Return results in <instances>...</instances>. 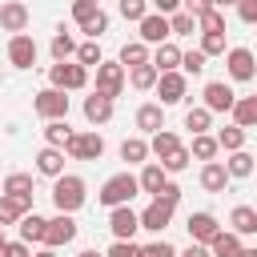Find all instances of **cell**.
<instances>
[{"mask_svg":"<svg viewBox=\"0 0 257 257\" xmlns=\"http://www.w3.org/2000/svg\"><path fill=\"white\" fill-rule=\"evenodd\" d=\"M209 68V56L201 52V48H189V52H181V72L185 76H201Z\"/></svg>","mask_w":257,"mask_h":257,"instance_id":"cell-40","label":"cell"},{"mask_svg":"<svg viewBox=\"0 0 257 257\" xmlns=\"http://www.w3.org/2000/svg\"><path fill=\"white\" fill-rule=\"evenodd\" d=\"M32 108H36V116H44V120H60V116H68V96L48 84V88H40V92L32 96Z\"/></svg>","mask_w":257,"mask_h":257,"instance_id":"cell-8","label":"cell"},{"mask_svg":"<svg viewBox=\"0 0 257 257\" xmlns=\"http://www.w3.org/2000/svg\"><path fill=\"white\" fill-rule=\"evenodd\" d=\"M229 116L241 128H257V96H237L233 108H229Z\"/></svg>","mask_w":257,"mask_h":257,"instance_id":"cell-26","label":"cell"},{"mask_svg":"<svg viewBox=\"0 0 257 257\" xmlns=\"http://www.w3.org/2000/svg\"><path fill=\"white\" fill-rule=\"evenodd\" d=\"M44 225H48V221H44L36 209H32V213H24V217L16 221V229H20V241H24V245H32V241H40V245H44Z\"/></svg>","mask_w":257,"mask_h":257,"instance_id":"cell-27","label":"cell"},{"mask_svg":"<svg viewBox=\"0 0 257 257\" xmlns=\"http://www.w3.org/2000/svg\"><path fill=\"white\" fill-rule=\"evenodd\" d=\"M141 257H177V249L169 241H153V245H141Z\"/></svg>","mask_w":257,"mask_h":257,"instance_id":"cell-47","label":"cell"},{"mask_svg":"<svg viewBox=\"0 0 257 257\" xmlns=\"http://www.w3.org/2000/svg\"><path fill=\"white\" fill-rule=\"evenodd\" d=\"M80 257H104V253H96V249H84V253H80Z\"/></svg>","mask_w":257,"mask_h":257,"instance_id":"cell-58","label":"cell"},{"mask_svg":"<svg viewBox=\"0 0 257 257\" xmlns=\"http://www.w3.org/2000/svg\"><path fill=\"white\" fill-rule=\"evenodd\" d=\"M237 16L245 24H257V0H237Z\"/></svg>","mask_w":257,"mask_h":257,"instance_id":"cell-49","label":"cell"},{"mask_svg":"<svg viewBox=\"0 0 257 257\" xmlns=\"http://www.w3.org/2000/svg\"><path fill=\"white\" fill-rule=\"evenodd\" d=\"M88 4H100V0H88Z\"/></svg>","mask_w":257,"mask_h":257,"instance_id":"cell-61","label":"cell"},{"mask_svg":"<svg viewBox=\"0 0 257 257\" xmlns=\"http://www.w3.org/2000/svg\"><path fill=\"white\" fill-rule=\"evenodd\" d=\"M197 32H225V12L221 8H205L197 16Z\"/></svg>","mask_w":257,"mask_h":257,"instance_id":"cell-42","label":"cell"},{"mask_svg":"<svg viewBox=\"0 0 257 257\" xmlns=\"http://www.w3.org/2000/svg\"><path fill=\"white\" fill-rule=\"evenodd\" d=\"M225 68H229V76L237 80V84H249L253 76H257V56H253V48H225Z\"/></svg>","mask_w":257,"mask_h":257,"instance_id":"cell-6","label":"cell"},{"mask_svg":"<svg viewBox=\"0 0 257 257\" xmlns=\"http://www.w3.org/2000/svg\"><path fill=\"white\" fill-rule=\"evenodd\" d=\"M36 173H40V177H60V173H64V149L44 145V149L36 153Z\"/></svg>","mask_w":257,"mask_h":257,"instance_id":"cell-24","label":"cell"},{"mask_svg":"<svg viewBox=\"0 0 257 257\" xmlns=\"http://www.w3.org/2000/svg\"><path fill=\"white\" fill-rule=\"evenodd\" d=\"M185 128H189V133H209V128H213V112H209L205 104H193V108L185 112Z\"/></svg>","mask_w":257,"mask_h":257,"instance_id":"cell-36","label":"cell"},{"mask_svg":"<svg viewBox=\"0 0 257 257\" xmlns=\"http://www.w3.org/2000/svg\"><path fill=\"white\" fill-rule=\"evenodd\" d=\"M201 189L205 193H225L229 189V173H225L221 161H205L201 165Z\"/></svg>","mask_w":257,"mask_h":257,"instance_id":"cell-19","label":"cell"},{"mask_svg":"<svg viewBox=\"0 0 257 257\" xmlns=\"http://www.w3.org/2000/svg\"><path fill=\"white\" fill-rule=\"evenodd\" d=\"M209 4H213V8H221V12H225V8H229V4H237V0H209Z\"/></svg>","mask_w":257,"mask_h":257,"instance_id":"cell-56","label":"cell"},{"mask_svg":"<svg viewBox=\"0 0 257 257\" xmlns=\"http://www.w3.org/2000/svg\"><path fill=\"white\" fill-rule=\"evenodd\" d=\"M149 8H153V12H161V16H169V12H177V8H181V0H149Z\"/></svg>","mask_w":257,"mask_h":257,"instance_id":"cell-52","label":"cell"},{"mask_svg":"<svg viewBox=\"0 0 257 257\" xmlns=\"http://www.w3.org/2000/svg\"><path fill=\"white\" fill-rule=\"evenodd\" d=\"M221 165H225L229 181H245V177H253V153H249V149H233L229 161H221Z\"/></svg>","mask_w":257,"mask_h":257,"instance_id":"cell-25","label":"cell"},{"mask_svg":"<svg viewBox=\"0 0 257 257\" xmlns=\"http://www.w3.org/2000/svg\"><path fill=\"white\" fill-rule=\"evenodd\" d=\"M185 229H189V241H197V245H209V241H213V233L221 229V221H217L209 209H197V213H189Z\"/></svg>","mask_w":257,"mask_h":257,"instance_id":"cell-14","label":"cell"},{"mask_svg":"<svg viewBox=\"0 0 257 257\" xmlns=\"http://www.w3.org/2000/svg\"><path fill=\"white\" fill-rule=\"evenodd\" d=\"M245 141H249V128H241V124H225V128L217 133V149H225V153L245 149Z\"/></svg>","mask_w":257,"mask_h":257,"instance_id":"cell-33","label":"cell"},{"mask_svg":"<svg viewBox=\"0 0 257 257\" xmlns=\"http://www.w3.org/2000/svg\"><path fill=\"white\" fill-rule=\"evenodd\" d=\"M153 88H157V96H161L157 104L169 108V104H181V100H185V92H189V76H185L181 68H173V72H157V84H153Z\"/></svg>","mask_w":257,"mask_h":257,"instance_id":"cell-5","label":"cell"},{"mask_svg":"<svg viewBox=\"0 0 257 257\" xmlns=\"http://www.w3.org/2000/svg\"><path fill=\"white\" fill-rule=\"evenodd\" d=\"M141 193V185H137V177L124 169V173H112L104 185H100V193H96V201L104 205V209H112V205H128L133 197Z\"/></svg>","mask_w":257,"mask_h":257,"instance_id":"cell-2","label":"cell"},{"mask_svg":"<svg viewBox=\"0 0 257 257\" xmlns=\"http://www.w3.org/2000/svg\"><path fill=\"white\" fill-rule=\"evenodd\" d=\"M0 28H4V32H24V28H28V8H24V0H4V4H0Z\"/></svg>","mask_w":257,"mask_h":257,"instance_id":"cell-17","label":"cell"},{"mask_svg":"<svg viewBox=\"0 0 257 257\" xmlns=\"http://www.w3.org/2000/svg\"><path fill=\"white\" fill-rule=\"evenodd\" d=\"M72 60H76V64H84V68H96V64L104 60V56H100V40H84V44H76Z\"/></svg>","mask_w":257,"mask_h":257,"instance_id":"cell-38","label":"cell"},{"mask_svg":"<svg viewBox=\"0 0 257 257\" xmlns=\"http://www.w3.org/2000/svg\"><path fill=\"white\" fill-rule=\"evenodd\" d=\"M84 120H88V124H108V120H112V100L100 96V92L84 96Z\"/></svg>","mask_w":257,"mask_h":257,"instance_id":"cell-22","label":"cell"},{"mask_svg":"<svg viewBox=\"0 0 257 257\" xmlns=\"http://www.w3.org/2000/svg\"><path fill=\"white\" fill-rule=\"evenodd\" d=\"M201 52L205 56H225V32H201Z\"/></svg>","mask_w":257,"mask_h":257,"instance_id":"cell-44","label":"cell"},{"mask_svg":"<svg viewBox=\"0 0 257 257\" xmlns=\"http://www.w3.org/2000/svg\"><path fill=\"white\" fill-rule=\"evenodd\" d=\"M137 40H141V44H161V40H169V16L145 12V16L137 20Z\"/></svg>","mask_w":257,"mask_h":257,"instance_id":"cell-12","label":"cell"},{"mask_svg":"<svg viewBox=\"0 0 257 257\" xmlns=\"http://www.w3.org/2000/svg\"><path fill=\"white\" fill-rule=\"evenodd\" d=\"M8 64L12 68H32L36 64V40L28 32H12V40H8Z\"/></svg>","mask_w":257,"mask_h":257,"instance_id":"cell-13","label":"cell"},{"mask_svg":"<svg viewBox=\"0 0 257 257\" xmlns=\"http://www.w3.org/2000/svg\"><path fill=\"white\" fill-rule=\"evenodd\" d=\"M4 257H32V245H24V241H4Z\"/></svg>","mask_w":257,"mask_h":257,"instance_id":"cell-51","label":"cell"},{"mask_svg":"<svg viewBox=\"0 0 257 257\" xmlns=\"http://www.w3.org/2000/svg\"><path fill=\"white\" fill-rule=\"evenodd\" d=\"M120 161L124 165H145L149 161V141L145 137H124L120 141Z\"/></svg>","mask_w":257,"mask_h":257,"instance_id":"cell-30","label":"cell"},{"mask_svg":"<svg viewBox=\"0 0 257 257\" xmlns=\"http://www.w3.org/2000/svg\"><path fill=\"white\" fill-rule=\"evenodd\" d=\"M137 229H141V221H137L133 205H112L108 209V233H112V241H133Z\"/></svg>","mask_w":257,"mask_h":257,"instance_id":"cell-9","label":"cell"},{"mask_svg":"<svg viewBox=\"0 0 257 257\" xmlns=\"http://www.w3.org/2000/svg\"><path fill=\"white\" fill-rule=\"evenodd\" d=\"M177 145H181V141H177V133H169V128L149 133V157H157V161H165V157H169Z\"/></svg>","mask_w":257,"mask_h":257,"instance_id":"cell-29","label":"cell"},{"mask_svg":"<svg viewBox=\"0 0 257 257\" xmlns=\"http://www.w3.org/2000/svg\"><path fill=\"white\" fill-rule=\"evenodd\" d=\"M197 32V16H189L185 8L169 12V36H193Z\"/></svg>","mask_w":257,"mask_h":257,"instance_id":"cell-35","label":"cell"},{"mask_svg":"<svg viewBox=\"0 0 257 257\" xmlns=\"http://www.w3.org/2000/svg\"><path fill=\"white\" fill-rule=\"evenodd\" d=\"M229 229H233L237 237H253V233H257V209H253V205H233Z\"/></svg>","mask_w":257,"mask_h":257,"instance_id":"cell-20","label":"cell"},{"mask_svg":"<svg viewBox=\"0 0 257 257\" xmlns=\"http://www.w3.org/2000/svg\"><path fill=\"white\" fill-rule=\"evenodd\" d=\"M4 241H8V237H4V225H0V245H4Z\"/></svg>","mask_w":257,"mask_h":257,"instance_id":"cell-59","label":"cell"},{"mask_svg":"<svg viewBox=\"0 0 257 257\" xmlns=\"http://www.w3.org/2000/svg\"><path fill=\"white\" fill-rule=\"evenodd\" d=\"M145 60H149V44H141V40H128V44L120 48V56H116V64H124V68L145 64Z\"/></svg>","mask_w":257,"mask_h":257,"instance_id":"cell-39","label":"cell"},{"mask_svg":"<svg viewBox=\"0 0 257 257\" xmlns=\"http://www.w3.org/2000/svg\"><path fill=\"white\" fill-rule=\"evenodd\" d=\"M84 197H88L84 177H76V173L52 177V205H56V213H76V209L84 205Z\"/></svg>","mask_w":257,"mask_h":257,"instance_id":"cell-1","label":"cell"},{"mask_svg":"<svg viewBox=\"0 0 257 257\" xmlns=\"http://www.w3.org/2000/svg\"><path fill=\"white\" fill-rule=\"evenodd\" d=\"M189 149V157L193 161H217V137H209V133H193V145H185Z\"/></svg>","mask_w":257,"mask_h":257,"instance_id":"cell-31","label":"cell"},{"mask_svg":"<svg viewBox=\"0 0 257 257\" xmlns=\"http://www.w3.org/2000/svg\"><path fill=\"white\" fill-rule=\"evenodd\" d=\"M32 257H56V249H48V245H44V249H36Z\"/></svg>","mask_w":257,"mask_h":257,"instance_id":"cell-55","label":"cell"},{"mask_svg":"<svg viewBox=\"0 0 257 257\" xmlns=\"http://www.w3.org/2000/svg\"><path fill=\"white\" fill-rule=\"evenodd\" d=\"M116 12H120L124 20H133V24H137V20L149 12V0H120V4H116Z\"/></svg>","mask_w":257,"mask_h":257,"instance_id":"cell-45","label":"cell"},{"mask_svg":"<svg viewBox=\"0 0 257 257\" xmlns=\"http://www.w3.org/2000/svg\"><path fill=\"white\" fill-rule=\"evenodd\" d=\"M189 161H193V157H189V149H185V145H177V149L161 161V169H165V173H185V169H189Z\"/></svg>","mask_w":257,"mask_h":257,"instance_id":"cell-43","label":"cell"},{"mask_svg":"<svg viewBox=\"0 0 257 257\" xmlns=\"http://www.w3.org/2000/svg\"><path fill=\"white\" fill-rule=\"evenodd\" d=\"M76 241V221L72 213H56L48 225H44V245L48 249H60V245H72Z\"/></svg>","mask_w":257,"mask_h":257,"instance_id":"cell-11","label":"cell"},{"mask_svg":"<svg viewBox=\"0 0 257 257\" xmlns=\"http://www.w3.org/2000/svg\"><path fill=\"white\" fill-rule=\"evenodd\" d=\"M0 257H4V245H0Z\"/></svg>","mask_w":257,"mask_h":257,"instance_id":"cell-60","label":"cell"},{"mask_svg":"<svg viewBox=\"0 0 257 257\" xmlns=\"http://www.w3.org/2000/svg\"><path fill=\"white\" fill-rule=\"evenodd\" d=\"M177 257H209V245H197V241H193V245H189L185 253H177Z\"/></svg>","mask_w":257,"mask_h":257,"instance_id":"cell-54","label":"cell"},{"mask_svg":"<svg viewBox=\"0 0 257 257\" xmlns=\"http://www.w3.org/2000/svg\"><path fill=\"white\" fill-rule=\"evenodd\" d=\"M64 157H68V161H100V157H104V137H100L96 128L72 133V137L64 141Z\"/></svg>","mask_w":257,"mask_h":257,"instance_id":"cell-4","label":"cell"},{"mask_svg":"<svg viewBox=\"0 0 257 257\" xmlns=\"http://www.w3.org/2000/svg\"><path fill=\"white\" fill-rule=\"evenodd\" d=\"M245 245H241V237L233 233V229H217L213 233V241H209V257H237Z\"/></svg>","mask_w":257,"mask_h":257,"instance_id":"cell-21","label":"cell"},{"mask_svg":"<svg viewBox=\"0 0 257 257\" xmlns=\"http://www.w3.org/2000/svg\"><path fill=\"white\" fill-rule=\"evenodd\" d=\"M92 92L116 100V96L124 92V64H116V60H100V64H96V88H92Z\"/></svg>","mask_w":257,"mask_h":257,"instance_id":"cell-7","label":"cell"},{"mask_svg":"<svg viewBox=\"0 0 257 257\" xmlns=\"http://www.w3.org/2000/svg\"><path fill=\"white\" fill-rule=\"evenodd\" d=\"M165 181H169V173L161 169V161H145V165H141V177H137V185H141V193H149V197H157Z\"/></svg>","mask_w":257,"mask_h":257,"instance_id":"cell-18","label":"cell"},{"mask_svg":"<svg viewBox=\"0 0 257 257\" xmlns=\"http://www.w3.org/2000/svg\"><path fill=\"white\" fill-rule=\"evenodd\" d=\"M104 257H141V245L137 241H112Z\"/></svg>","mask_w":257,"mask_h":257,"instance_id":"cell-46","label":"cell"},{"mask_svg":"<svg viewBox=\"0 0 257 257\" xmlns=\"http://www.w3.org/2000/svg\"><path fill=\"white\" fill-rule=\"evenodd\" d=\"M181 8H185L189 16H201V12H205V8H213V4H209V0H181Z\"/></svg>","mask_w":257,"mask_h":257,"instance_id":"cell-53","label":"cell"},{"mask_svg":"<svg viewBox=\"0 0 257 257\" xmlns=\"http://www.w3.org/2000/svg\"><path fill=\"white\" fill-rule=\"evenodd\" d=\"M124 84H133L137 92H149L153 84H157V68L145 60V64H133V68H124Z\"/></svg>","mask_w":257,"mask_h":257,"instance_id":"cell-28","label":"cell"},{"mask_svg":"<svg viewBox=\"0 0 257 257\" xmlns=\"http://www.w3.org/2000/svg\"><path fill=\"white\" fill-rule=\"evenodd\" d=\"M80 32H84L88 40H100V36L108 32V12H104V8H96V12H92L84 24H80Z\"/></svg>","mask_w":257,"mask_h":257,"instance_id":"cell-41","label":"cell"},{"mask_svg":"<svg viewBox=\"0 0 257 257\" xmlns=\"http://www.w3.org/2000/svg\"><path fill=\"white\" fill-rule=\"evenodd\" d=\"M137 128H141L145 137L157 133V128H165V104H157V100L141 104V108H137Z\"/></svg>","mask_w":257,"mask_h":257,"instance_id":"cell-23","label":"cell"},{"mask_svg":"<svg viewBox=\"0 0 257 257\" xmlns=\"http://www.w3.org/2000/svg\"><path fill=\"white\" fill-rule=\"evenodd\" d=\"M237 257H257V249H241V253H237Z\"/></svg>","mask_w":257,"mask_h":257,"instance_id":"cell-57","label":"cell"},{"mask_svg":"<svg viewBox=\"0 0 257 257\" xmlns=\"http://www.w3.org/2000/svg\"><path fill=\"white\" fill-rule=\"evenodd\" d=\"M149 64H153L157 72H173V68H181V48H177L173 40H161V44H153Z\"/></svg>","mask_w":257,"mask_h":257,"instance_id":"cell-16","label":"cell"},{"mask_svg":"<svg viewBox=\"0 0 257 257\" xmlns=\"http://www.w3.org/2000/svg\"><path fill=\"white\" fill-rule=\"evenodd\" d=\"M0 193H8V197H32V177L28 173H8L0 181Z\"/></svg>","mask_w":257,"mask_h":257,"instance_id":"cell-34","label":"cell"},{"mask_svg":"<svg viewBox=\"0 0 257 257\" xmlns=\"http://www.w3.org/2000/svg\"><path fill=\"white\" fill-rule=\"evenodd\" d=\"M157 197H161V201H169V205H177V201H181V185H177V181H165Z\"/></svg>","mask_w":257,"mask_h":257,"instance_id":"cell-50","label":"cell"},{"mask_svg":"<svg viewBox=\"0 0 257 257\" xmlns=\"http://www.w3.org/2000/svg\"><path fill=\"white\" fill-rule=\"evenodd\" d=\"M48 52H52V60H72V52H76V40H72V32H68L64 24L52 32V44H48Z\"/></svg>","mask_w":257,"mask_h":257,"instance_id":"cell-32","label":"cell"},{"mask_svg":"<svg viewBox=\"0 0 257 257\" xmlns=\"http://www.w3.org/2000/svg\"><path fill=\"white\" fill-rule=\"evenodd\" d=\"M173 209L177 205H169V201H161V197H153L141 213H137V221H141V229H149V233H161V229H169V221H173Z\"/></svg>","mask_w":257,"mask_h":257,"instance_id":"cell-10","label":"cell"},{"mask_svg":"<svg viewBox=\"0 0 257 257\" xmlns=\"http://www.w3.org/2000/svg\"><path fill=\"white\" fill-rule=\"evenodd\" d=\"M72 137V128H68V116H60V120H48L44 124V145H52V149H64V141Z\"/></svg>","mask_w":257,"mask_h":257,"instance_id":"cell-37","label":"cell"},{"mask_svg":"<svg viewBox=\"0 0 257 257\" xmlns=\"http://www.w3.org/2000/svg\"><path fill=\"white\" fill-rule=\"evenodd\" d=\"M96 8H100V4H88V0H72V20H76V24H84V20H88Z\"/></svg>","mask_w":257,"mask_h":257,"instance_id":"cell-48","label":"cell"},{"mask_svg":"<svg viewBox=\"0 0 257 257\" xmlns=\"http://www.w3.org/2000/svg\"><path fill=\"white\" fill-rule=\"evenodd\" d=\"M48 84L60 88V92H80V88L88 84V68L76 64V60H56V64L48 68Z\"/></svg>","mask_w":257,"mask_h":257,"instance_id":"cell-3","label":"cell"},{"mask_svg":"<svg viewBox=\"0 0 257 257\" xmlns=\"http://www.w3.org/2000/svg\"><path fill=\"white\" fill-rule=\"evenodd\" d=\"M201 96H205V108H209V112H229V108H233V100H237L233 84H225V80H209Z\"/></svg>","mask_w":257,"mask_h":257,"instance_id":"cell-15","label":"cell"}]
</instances>
